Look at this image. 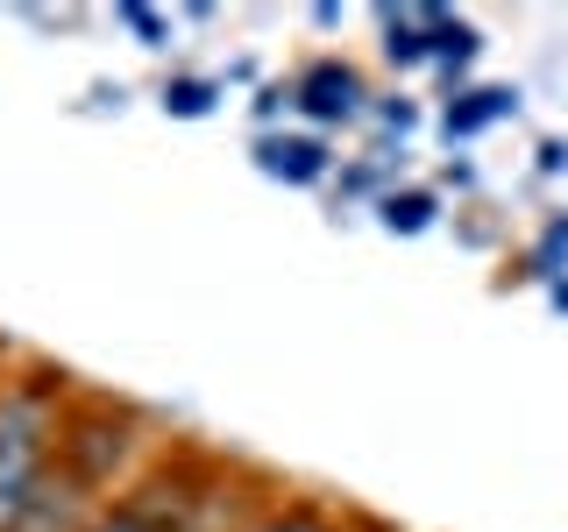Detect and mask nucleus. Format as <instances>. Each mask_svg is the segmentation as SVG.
I'll return each instance as SVG.
<instances>
[{
	"label": "nucleus",
	"instance_id": "obj_9",
	"mask_svg": "<svg viewBox=\"0 0 568 532\" xmlns=\"http://www.w3.org/2000/svg\"><path fill=\"white\" fill-rule=\"evenodd\" d=\"M164 106H171L178 121H200L206 106H213V79H178L171 93H164Z\"/></svg>",
	"mask_w": 568,
	"mask_h": 532
},
{
	"label": "nucleus",
	"instance_id": "obj_8",
	"mask_svg": "<svg viewBox=\"0 0 568 532\" xmlns=\"http://www.w3.org/2000/svg\"><path fill=\"white\" fill-rule=\"evenodd\" d=\"M248 532H342V525H334L320 504H284V511H271V519H256Z\"/></svg>",
	"mask_w": 568,
	"mask_h": 532
},
{
	"label": "nucleus",
	"instance_id": "obj_6",
	"mask_svg": "<svg viewBox=\"0 0 568 532\" xmlns=\"http://www.w3.org/2000/svg\"><path fill=\"white\" fill-rule=\"evenodd\" d=\"M505 114H519V93H511V85H476V93L448 100L440 129H448V135H484L490 121H505Z\"/></svg>",
	"mask_w": 568,
	"mask_h": 532
},
{
	"label": "nucleus",
	"instance_id": "obj_4",
	"mask_svg": "<svg viewBox=\"0 0 568 532\" xmlns=\"http://www.w3.org/2000/svg\"><path fill=\"white\" fill-rule=\"evenodd\" d=\"M85 532H200V519H192V504L178 490H142V497H129V504L100 511Z\"/></svg>",
	"mask_w": 568,
	"mask_h": 532
},
{
	"label": "nucleus",
	"instance_id": "obj_5",
	"mask_svg": "<svg viewBox=\"0 0 568 532\" xmlns=\"http://www.w3.org/2000/svg\"><path fill=\"white\" fill-rule=\"evenodd\" d=\"M256 164L271 171V177H284V185H320L327 177V142H313V135H263L256 142Z\"/></svg>",
	"mask_w": 568,
	"mask_h": 532
},
{
	"label": "nucleus",
	"instance_id": "obj_7",
	"mask_svg": "<svg viewBox=\"0 0 568 532\" xmlns=\"http://www.w3.org/2000/svg\"><path fill=\"white\" fill-rule=\"evenodd\" d=\"M384 227H390V235H419V227H434V192H390V200H384Z\"/></svg>",
	"mask_w": 568,
	"mask_h": 532
},
{
	"label": "nucleus",
	"instance_id": "obj_3",
	"mask_svg": "<svg viewBox=\"0 0 568 532\" xmlns=\"http://www.w3.org/2000/svg\"><path fill=\"white\" fill-rule=\"evenodd\" d=\"M292 106L306 121H320V129H342V121H355L369 106V85H363V71L342 64V58H320L306 79L292 85Z\"/></svg>",
	"mask_w": 568,
	"mask_h": 532
},
{
	"label": "nucleus",
	"instance_id": "obj_2",
	"mask_svg": "<svg viewBox=\"0 0 568 532\" xmlns=\"http://www.w3.org/2000/svg\"><path fill=\"white\" fill-rule=\"evenodd\" d=\"M384 50H390V64H448V71H462L484 43H476L469 22H455V14H440V8H405V14H384Z\"/></svg>",
	"mask_w": 568,
	"mask_h": 532
},
{
	"label": "nucleus",
	"instance_id": "obj_1",
	"mask_svg": "<svg viewBox=\"0 0 568 532\" xmlns=\"http://www.w3.org/2000/svg\"><path fill=\"white\" fill-rule=\"evenodd\" d=\"M58 398L43 383H0V532L36 511V497L58 475Z\"/></svg>",
	"mask_w": 568,
	"mask_h": 532
},
{
	"label": "nucleus",
	"instance_id": "obj_10",
	"mask_svg": "<svg viewBox=\"0 0 568 532\" xmlns=\"http://www.w3.org/2000/svg\"><path fill=\"white\" fill-rule=\"evenodd\" d=\"M121 14V22H129L135 35H142V43H164V14H150V8H135V0H129V8H114Z\"/></svg>",
	"mask_w": 568,
	"mask_h": 532
}]
</instances>
